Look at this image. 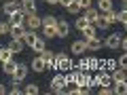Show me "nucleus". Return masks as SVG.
Here are the masks:
<instances>
[{
	"label": "nucleus",
	"mask_w": 127,
	"mask_h": 95,
	"mask_svg": "<svg viewBox=\"0 0 127 95\" xmlns=\"http://www.w3.org/2000/svg\"><path fill=\"white\" fill-rule=\"evenodd\" d=\"M55 70H59V72L74 70V66H72V61H70L68 53H55Z\"/></svg>",
	"instance_id": "f257e3e1"
},
{
	"label": "nucleus",
	"mask_w": 127,
	"mask_h": 95,
	"mask_svg": "<svg viewBox=\"0 0 127 95\" xmlns=\"http://www.w3.org/2000/svg\"><path fill=\"white\" fill-rule=\"evenodd\" d=\"M66 89V74H55L53 80H51V93H64Z\"/></svg>",
	"instance_id": "f03ea898"
},
{
	"label": "nucleus",
	"mask_w": 127,
	"mask_h": 95,
	"mask_svg": "<svg viewBox=\"0 0 127 95\" xmlns=\"http://www.w3.org/2000/svg\"><path fill=\"white\" fill-rule=\"evenodd\" d=\"M40 59L45 61L47 70H55V53H53V51H49V49L40 51Z\"/></svg>",
	"instance_id": "7ed1b4c3"
},
{
	"label": "nucleus",
	"mask_w": 127,
	"mask_h": 95,
	"mask_svg": "<svg viewBox=\"0 0 127 95\" xmlns=\"http://www.w3.org/2000/svg\"><path fill=\"white\" fill-rule=\"evenodd\" d=\"M23 25H26L28 30H38V27H40V17H38L36 13L26 15V19H23Z\"/></svg>",
	"instance_id": "20e7f679"
},
{
	"label": "nucleus",
	"mask_w": 127,
	"mask_h": 95,
	"mask_svg": "<svg viewBox=\"0 0 127 95\" xmlns=\"http://www.w3.org/2000/svg\"><path fill=\"white\" fill-rule=\"evenodd\" d=\"M23 32H26V25H23V23H11L9 25V36L11 38H19V40H21Z\"/></svg>",
	"instance_id": "39448f33"
},
{
	"label": "nucleus",
	"mask_w": 127,
	"mask_h": 95,
	"mask_svg": "<svg viewBox=\"0 0 127 95\" xmlns=\"http://www.w3.org/2000/svg\"><path fill=\"white\" fill-rule=\"evenodd\" d=\"M121 38H123V34H110L102 45H106L108 49H119V47H121Z\"/></svg>",
	"instance_id": "423d86ee"
},
{
	"label": "nucleus",
	"mask_w": 127,
	"mask_h": 95,
	"mask_svg": "<svg viewBox=\"0 0 127 95\" xmlns=\"http://www.w3.org/2000/svg\"><path fill=\"white\" fill-rule=\"evenodd\" d=\"M26 74H28L26 63H17V68H15V72L11 74V76H13L15 82H21V80H26Z\"/></svg>",
	"instance_id": "0eeeda50"
},
{
	"label": "nucleus",
	"mask_w": 127,
	"mask_h": 95,
	"mask_svg": "<svg viewBox=\"0 0 127 95\" xmlns=\"http://www.w3.org/2000/svg\"><path fill=\"white\" fill-rule=\"evenodd\" d=\"M55 32H57V36H59V38L68 36V32H70L68 21H64V19H57V23H55Z\"/></svg>",
	"instance_id": "6e6552de"
},
{
	"label": "nucleus",
	"mask_w": 127,
	"mask_h": 95,
	"mask_svg": "<svg viewBox=\"0 0 127 95\" xmlns=\"http://www.w3.org/2000/svg\"><path fill=\"white\" fill-rule=\"evenodd\" d=\"M19 6L23 9V13L26 15H32V13H36V2L34 0H17Z\"/></svg>",
	"instance_id": "1a4fd4ad"
},
{
	"label": "nucleus",
	"mask_w": 127,
	"mask_h": 95,
	"mask_svg": "<svg viewBox=\"0 0 127 95\" xmlns=\"http://www.w3.org/2000/svg\"><path fill=\"white\" fill-rule=\"evenodd\" d=\"M6 17H9V23H23L26 13H23V9H17V11H13L11 15H6Z\"/></svg>",
	"instance_id": "9d476101"
},
{
	"label": "nucleus",
	"mask_w": 127,
	"mask_h": 95,
	"mask_svg": "<svg viewBox=\"0 0 127 95\" xmlns=\"http://www.w3.org/2000/svg\"><path fill=\"white\" fill-rule=\"evenodd\" d=\"M36 38H38L36 30H26V32H23V36H21V42H23V45H30V47H32V42L36 40Z\"/></svg>",
	"instance_id": "9b49d317"
},
{
	"label": "nucleus",
	"mask_w": 127,
	"mask_h": 95,
	"mask_svg": "<svg viewBox=\"0 0 127 95\" xmlns=\"http://www.w3.org/2000/svg\"><path fill=\"white\" fill-rule=\"evenodd\" d=\"M110 78H112V82H119V80H127V72L123 68H114L112 72H110Z\"/></svg>",
	"instance_id": "f8f14e48"
},
{
	"label": "nucleus",
	"mask_w": 127,
	"mask_h": 95,
	"mask_svg": "<svg viewBox=\"0 0 127 95\" xmlns=\"http://www.w3.org/2000/svg\"><path fill=\"white\" fill-rule=\"evenodd\" d=\"M23 47H26V45H23V42L19 40V38H11V42L6 45V49H11L13 53H21V51H23Z\"/></svg>",
	"instance_id": "ddd939ff"
},
{
	"label": "nucleus",
	"mask_w": 127,
	"mask_h": 95,
	"mask_svg": "<svg viewBox=\"0 0 127 95\" xmlns=\"http://www.w3.org/2000/svg\"><path fill=\"white\" fill-rule=\"evenodd\" d=\"M112 93H117V95H125V93H127V80L112 82Z\"/></svg>",
	"instance_id": "4468645a"
},
{
	"label": "nucleus",
	"mask_w": 127,
	"mask_h": 95,
	"mask_svg": "<svg viewBox=\"0 0 127 95\" xmlns=\"http://www.w3.org/2000/svg\"><path fill=\"white\" fill-rule=\"evenodd\" d=\"M83 17H85L89 23H93L95 19L100 17V11H97V9H93V6H89V9H85V15H83Z\"/></svg>",
	"instance_id": "2eb2a0df"
},
{
	"label": "nucleus",
	"mask_w": 127,
	"mask_h": 95,
	"mask_svg": "<svg viewBox=\"0 0 127 95\" xmlns=\"http://www.w3.org/2000/svg\"><path fill=\"white\" fill-rule=\"evenodd\" d=\"M17 9H21V6H19V2H13V0H6L4 4H2V11H4V15H11L13 11H17Z\"/></svg>",
	"instance_id": "dca6fc26"
},
{
	"label": "nucleus",
	"mask_w": 127,
	"mask_h": 95,
	"mask_svg": "<svg viewBox=\"0 0 127 95\" xmlns=\"http://www.w3.org/2000/svg\"><path fill=\"white\" fill-rule=\"evenodd\" d=\"M32 70H34V72H40V74L47 70V66H45V61L40 59V55H38V57H34V61H32Z\"/></svg>",
	"instance_id": "f3484780"
},
{
	"label": "nucleus",
	"mask_w": 127,
	"mask_h": 95,
	"mask_svg": "<svg viewBox=\"0 0 127 95\" xmlns=\"http://www.w3.org/2000/svg\"><path fill=\"white\" fill-rule=\"evenodd\" d=\"M15 68H17V63H15L13 59H9V61H2V72H4L6 76H11V74L15 72Z\"/></svg>",
	"instance_id": "a211bd4d"
},
{
	"label": "nucleus",
	"mask_w": 127,
	"mask_h": 95,
	"mask_svg": "<svg viewBox=\"0 0 127 95\" xmlns=\"http://www.w3.org/2000/svg\"><path fill=\"white\" fill-rule=\"evenodd\" d=\"M70 49H72V53H85L87 51V42L85 40H74Z\"/></svg>",
	"instance_id": "6ab92c4d"
},
{
	"label": "nucleus",
	"mask_w": 127,
	"mask_h": 95,
	"mask_svg": "<svg viewBox=\"0 0 127 95\" xmlns=\"http://www.w3.org/2000/svg\"><path fill=\"white\" fill-rule=\"evenodd\" d=\"M97 11H100V13L112 11V0H97Z\"/></svg>",
	"instance_id": "aec40b11"
},
{
	"label": "nucleus",
	"mask_w": 127,
	"mask_h": 95,
	"mask_svg": "<svg viewBox=\"0 0 127 95\" xmlns=\"http://www.w3.org/2000/svg\"><path fill=\"white\" fill-rule=\"evenodd\" d=\"M81 32H83V36H85L83 40H89V38H95V25H93V23H89L87 27H83Z\"/></svg>",
	"instance_id": "412c9836"
},
{
	"label": "nucleus",
	"mask_w": 127,
	"mask_h": 95,
	"mask_svg": "<svg viewBox=\"0 0 127 95\" xmlns=\"http://www.w3.org/2000/svg\"><path fill=\"white\" fill-rule=\"evenodd\" d=\"M32 49L36 51V53H40V51H45V49H47V42H45V38H42V36H38L36 40L32 42Z\"/></svg>",
	"instance_id": "4be33fe9"
},
{
	"label": "nucleus",
	"mask_w": 127,
	"mask_h": 95,
	"mask_svg": "<svg viewBox=\"0 0 127 95\" xmlns=\"http://www.w3.org/2000/svg\"><path fill=\"white\" fill-rule=\"evenodd\" d=\"M85 42H87V51H97V49L102 47V40H100L97 36H95V38H89V40H85Z\"/></svg>",
	"instance_id": "5701e85b"
},
{
	"label": "nucleus",
	"mask_w": 127,
	"mask_h": 95,
	"mask_svg": "<svg viewBox=\"0 0 127 95\" xmlns=\"http://www.w3.org/2000/svg\"><path fill=\"white\" fill-rule=\"evenodd\" d=\"M42 36H45V38H57L55 25H42Z\"/></svg>",
	"instance_id": "b1692460"
},
{
	"label": "nucleus",
	"mask_w": 127,
	"mask_h": 95,
	"mask_svg": "<svg viewBox=\"0 0 127 95\" xmlns=\"http://www.w3.org/2000/svg\"><path fill=\"white\" fill-rule=\"evenodd\" d=\"M13 51L6 49V47H0V61H9V59H13Z\"/></svg>",
	"instance_id": "393cba45"
},
{
	"label": "nucleus",
	"mask_w": 127,
	"mask_h": 95,
	"mask_svg": "<svg viewBox=\"0 0 127 95\" xmlns=\"http://www.w3.org/2000/svg\"><path fill=\"white\" fill-rule=\"evenodd\" d=\"M93 25H95V30H108V27H110V25H108V21L104 19V15H100V17L95 19Z\"/></svg>",
	"instance_id": "a878e982"
},
{
	"label": "nucleus",
	"mask_w": 127,
	"mask_h": 95,
	"mask_svg": "<svg viewBox=\"0 0 127 95\" xmlns=\"http://www.w3.org/2000/svg\"><path fill=\"white\" fill-rule=\"evenodd\" d=\"M38 91H40V89H38V85H36V82H30V85H28L26 89H23V93H26V95H36Z\"/></svg>",
	"instance_id": "bb28decb"
},
{
	"label": "nucleus",
	"mask_w": 127,
	"mask_h": 95,
	"mask_svg": "<svg viewBox=\"0 0 127 95\" xmlns=\"http://www.w3.org/2000/svg\"><path fill=\"white\" fill-rule=\"evenodd\" d=\"M55 23H57V17H53V15H47L40 19V25H55Z\"/></svg>",
	"instance_id": "cd10ccee"
},
{
	"label": "nucleus",
	"mask_w": 127,
	"mask_h": 95,
	"mask_svg": "<svg viewBox=\"0 0 127 95\" xmlns=\"http://www.w3.org/2000/svg\"><path fill=\"white\" fill-rule=\"evenodd\" d=\"M102 15H104V19L108 21V25L117 23V13H114V11H108V13H102Z\"/></svg>",
	"instance_id": "c85d7f7f"
},
{
	"label": "nucleus",
	"mask_w": 127,
	"mask_h": 95,
	"mask_svg": "<svg viewBox=\"0 0 127 95\" xmlns=\"http://www.w3.org/2000/svg\"><path fill=\"white\" fill-rule=\"evenodd\" d=\"M117 21H119V23H125V25H127V9H121V11L117 13Z\"/></svg>",
	"instance_id": "c756f323"
},
{
	"label": "nucleus",
	"mask_w": 127,
	"mask_h": 95,
	"mask_svg": "<svg viewBox=\"0 0 127 95\" xmlns=\"http://www.w3.org/2000/svg\"><path fill=\"white\" fill-rule=\"evenodd\" d=\"M66 11H68V13H72V15H78V13H81V9H78V4H76V0H74V2H70V4L66 6Z\"/></svg>",
	"instance_id": "7c9ffc66"
},
{
	"label": "nucleus",
	"mask_w": 127,
	"mask_h": 95,
	"mask_svg": "<svg viewBox=\"0 0 127 95\" xmlns=\"http://www.w3.org/2000/svg\"><path fill=\"white\" fill-rule=\"evenodd\" d=\"M76 70H83V72H89V57L81 59V61H78V68H76Z\"/></svg>",
	"instance_id": "2f4dec72"
},
{
	"label": "nucleus",
	"mask_w": 127,
	"mask_h": 95,
	"mask_svg": "<svg viewBox=\"0 0 127 95\" xmlns=\"http://www.w3.org/2000/svg\"><path fill=\"white\" fill-rule=\"evenodd\" d=\"M91 2H93V0H76V4H78V9H81V11L89 9V6H91Z\"/></svg>",
	"instance_id": "473e14b6"
},
{
	"label": "nucleus",
	"mask_w": 127,
	"mask_h": 95,
	"mask_svg": "<svg viewBox=\"0 0 127 95\" xmlns=\"http://www.w3.org/2000/svg\"><path fill=\"white\" fill-rule=\"evenodd\" d=\"M117 66H119V68H123V70H127V55H125V53H123L121 57H119Z\"/></svg>",
	"instance_id": "72a5a7b5"
},
{
	"label": "nucleus",
	"mask_w": 127,
	"mask_h": 95,
	"mask_svg": "<svg viewBox=\"0 0 127 95\" xmlns=\"http://www.w3.org/2000/svg\"><path fill=\"white\" fill-rule=\"evenodd\" d=\"M9 21H0V36H4V34H9Z\"/></svg>",
	"instance_id": "f704fd0d"
},
{
	"label": "nucleus",
	"mask_w": 127,
	"mask_h": 95,
	"mask_svg": "<svg viewBox=\"0 0 127 95\" xmlns=\"http://www.w3.org/2000/svg\"><path fill=\"white\" fill-rule=\"evenodd\" d=\"M11 93H13V95H21V93H23V89L19 87V82H13V87H11Z\"/></svg>",
	"instance_id": "c9c22d12"
},
{
	"label": "nucleus",
	"mask_w": 127,
	"mask_h": 95,
	"mask_svg": "<svg viewBox=\"0 0 127 95\" xmlns=\"http://www.w3.org/2000/svg\"><path fill=\"white\" fill-rule=\"evenodd\" d=\"M87 25H89V21H87L85 17H78L76 19V27H78V30H83V27H87Z\"/></svg>",
	"instance_id": "e433bc0d"
},
{
	"label": "nucleus",
	"mask_w": 127,
	"mask_h": 95,
	"mask_svg": "<svg viewBox=\"0 0 127 95\" xmlns=\"http://www.w3.org/2000/svg\"><path fill=\"white\" fill-rule=\"evenodd\" d=\"M70 2H74V0H57V4H59V6H64V9H66Z\"/></svg>",
	"instance_id": "4c0bfd02"
},
{
	"label": "nucleus",
	"mask_w": 127,
	"mask_h": 95,
	"mask_svg": "<svg viewBox=\"0 0 127 95\" xmlns=\"http://www.w3.org/2000/svg\"><path fill=\"white\" fill-rule=\"evenodd\" d=\"M4 93H6V87H4V85H0V95H4Z\"/></svg>",
	"instance_id": "58836bf2"
},
{
	"label": "nucleus",
	"mask_w": 127,
	"mask_h": 95,
	"mask_svg": "<svg viewBox=\"0 0 127 95\" xmlns=\"http://www.w3.org/2000/svg\"><path fill=\"white\" fill-rule=\"evenodd\" d=\"M47 4H57V0H45Z\"/></svg>",
	"instance_id": "ea45409f"
},
{
	"label": "nucleus",
	"mask_w": 127,
	"mask_h": 95,
	"mask_svg": "<svg viewBox=\"0 0 127 95\" xmlns=\"http://www.w3.org/2000/svg\"><path fill=\"white\" fill-rule=\"evenodd\" d=\"M121 2H127V0H121Z\"/></svg>",
	"instance_id": "a19ab883"
},
{
	"label": "nucleus",
	"mask_w": 127,
	"mask_h": 95,
	"mask_svg": "<svg viewBox=\"0 0 127 95\" xmlns=\"http://www.w3.org/2000/svg\"><path fill=\"white\" fill-rule=\"evenodd\" d=\"M13 2H17V0H13Z\"/></svg>",
	"instance_id": "79ce46f5"
}]
</instances>
